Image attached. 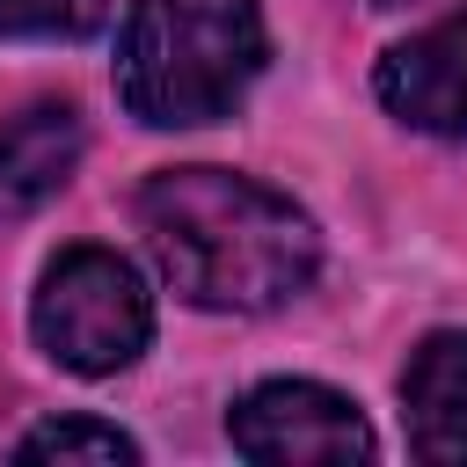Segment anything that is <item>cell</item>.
<instances>
[{"mask_svg":"<svg viewBox=\"0 0 467 467\" xmlns=\"http://www.w3.org/2000/svg\"><path fill=\"white\" fill-rule=\"evenodd\" d=\"M401 416H409V445L423 460H438V467L467 460V328H438L409 350Z\"/></svg>","mask_w":467,"mask_h":467,"instance_id":"8992f818","label":"cell"},{"mask_svg":"<svg viewBox=\"0 0 467 467\" xmlns=\"http://www.w3.org/2000/svg\"><path fill=\"white\" fill-rule=\"evenodd\" d=\"M15 460H95V467H131V460H139V438H124V431L102 423V416H51V423L22 431Z\"/></svg>","mask_w":467,"mask_h":467,"instance_id":"ba28073f","label":"cell"},{"mask_svg":"<svg viewBox=\"0 0 467 467\" xmlns=\"http://www.w3.org/2000/svg\"><path fill=\"white\" fill-rule=\"evenodd\" d=\"M80 109L73 102H29L0 124V212L44 204L73 168H80Z\"/></svg>","mask_w":467,"mask_h":467,"instance_id":"52a82bcc","label":"cell"},{"mask_svg":"<svg viewBox=\"0 0 467 467\" xmlns=\"http://www.w3.org/2000/svg\"><path fill=\"white\" fill-rule=\"evenodd\" d=\"M139 226L161 277L204 314H263L314 285V219L234 168H161L139 190Z\"/></svg>","mask_w":467,"mask_h":467,"instance_id":"6da1fadb","label":"cell"},{"mask_svg":"<svg viewBox=\"0 0 467 467\" xmlns=\"http://www.w3.org/2000/svg\"><path fill=\"white\" fill-rule=\"evenodd\" d=\"M29 328H36L44 358H58L80 379H102V372H124L146 350L153 299L117 248H66L36 285Z\"/></svg>","mask_w":467,"mask_h":467,"instance_id":"3957f363","label":"cell"},{"mask_svg":"<svg viewBox=\"0 0 467 467\" xmlns=\"http://www.w3.org/2000/svg\"><path fill=\"white\" fill-rule=\"evenodd\" d=\"M372 88L401 124L438 131V139H467V7L416 29L409 44H394L379 58Z\"/></svg>","mask_w":467,"mask_h":467,"instance_id":"5b68a950","label":"cell"},{"mask_svg":"<svg viewBox=\"0 0 467 467\" xmlns=\"http://www.w3.org/2000/svg\"><path fill=\"white\" fill-rule=\"evenodd\" d=\"M109 0H0V36H88Z\"/></svg>","mask_w":467,"mask_h":467,"instance_id":"9c48e42d","label":"cell"},{"mask_svg":"<svg viewBox=\"0 0 467 467\" xmlns=\"http://www.w3.org/2000/svg\"><path fill=\"white\" fill-rule=\"evenodd\" d=\"M226 438L241 460H263V467H336V460H372L379 438L372 423L358 416V401H343L336 387L321 379H263L234 401L226 416Z\"/></svg>","mask_w":467,"mask_h":467,"instance_id":"277c9868","label":"cell"},{"mask_svg":"<svg viewBox=\"0 0 467 467\" xmlns=\"http://www.w3.org/2000/svg\"><path fill=\"white\" fill-rule=\"evenodd\" d=\"M255 73H263L255 0H139L117 44V95L153 131L226 117Z\"/></svg>","mask_w":467,"mask_h":467,"instance_id":"7a4b0ae2","label":"cell"}]
</instances>
